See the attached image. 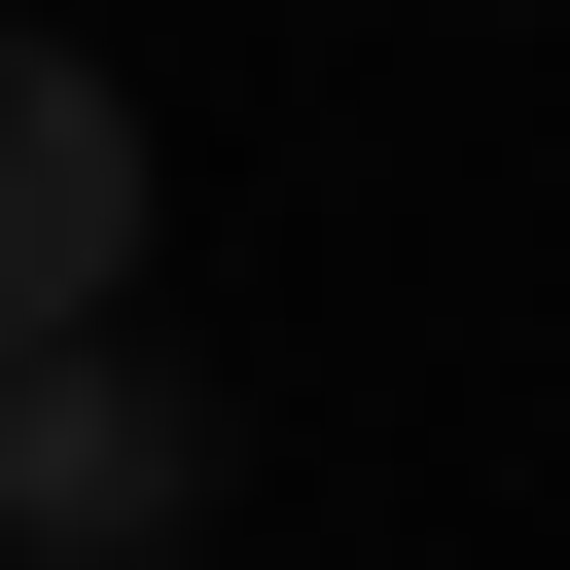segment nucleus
I'll return each instance as SVG.
<instances>
[{"label": "nucleus", "instance_id": "nucleus-1", "mask_svg": "<svg viewBox=\"0 0 570 570\" xmlns=\"http://www.w3.org/2000/svg\"><path fill=\"white\" fill-rule=\"evenodd\" d=\"M178 534H214V392L107 356V321L0 356V570H178Z\"/></svg>", "mask_w": 570, "mask_h": 570}, {"label": "nucleus", "instance_id": "nucleus-2", "mask_svg": "<svg viewBox=\"0 0 570 570\" xmlns=\"http://www.w3.org/2000/svg\"><path fill=\"white\" fill-rule=\"evenodd\" d=\"M142 285V71L107 36H0V356H71Z\"/></svg>", "mask_w": 570, "mask_h": 570}]
</instances>
